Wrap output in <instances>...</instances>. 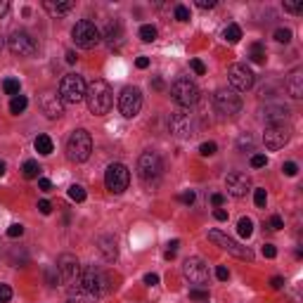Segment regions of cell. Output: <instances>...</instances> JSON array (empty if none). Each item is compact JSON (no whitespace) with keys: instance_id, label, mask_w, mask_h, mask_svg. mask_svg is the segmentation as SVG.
<instances>
[{"instance_id":"obj_1","label":"cell","mask_w":303,"mask_h":303,"mask_svg":"<svg viewBox=\"0 0 303 303\" xmlns=\"http://www.w3.org/2000/svg\"><path fill=\"white\" fill-rule=\"evenodd\" d=\"M86 100H88L90 114L105 116L109 109H111V102H114L111 86H109L107 81H102V78H95L90 86H86Z\"/></svg>"},{"instance_id":"obj_2","label":"cell","mask_w":303,"mask_h":303,"mask_svg":"<svg viewBox=\"0 0 303 303\" xmlns=\"http://www.w3.org/2000/svg\"><path fill=\"white\" fill-rule=\"evenodd\" d=\"M90 152H92V138H90L88 130L78 128L73 130L67 140V157L73 161V163H83V161L90 159Z\"/></svg>"},{"instance_id":"obj_3","label":"cell","mask_w":303,"mask_h":303,"mask_svg":"<svg viewBox=\"0 0 303 303\" xmlns=\"http://www.w3.org/2000/svg\"><path fill=\"white\" fill-rule=\"evenodd\" d=\"M105 285H107V280H105L102 270H97L95 266H86L83 270H81V280H78V285H73V286H76L78 291H83L86 296H90V299H97V296L105 291Z\"/></svg>"},{"instance_id":"obj_4","label":"cell","mask_w":303,"mask_h":303,"mask_svg":"<svg viewBox=\"0 0 303 303\" xmlns=\"http://www.w3.org/2000/svg\"><path fill=\"white\" fill-rule=\"evenodd\" d=\"M71 38H73V43H76L78 48H83V50H92V48H97V45L102 43L100 29H97L90 19L76 21V26L71 29Z\"/></svg>"},{"instance_id":"obj_5","label":"cell","mask_w":303,"mask_h":303,"mask_svg":"<svg viewBox=\"0 0 303 303\" xmlns=\"http://www.w3.org/2000/svg\"><path fill=\"white\" fill-rule=\"evenodd\" d=\"M59 100L64 105H78L86 100V81L76 73H67L59 83Z\"/></svg>"},{"instance_id":"obj_6","label":"cell","mask_w":303,"mask_h":303,"mask_svg":"<svg viewBox=\"0 0 303 303\" xmlns=\"http://www.w3.org/2000/svg\"><path fill=\"white\" fill-rule=\"evenodd\" d=\"M138 173L147 185H157L163 173V161L157 152H143L138 159Z\"/></svg>"},{"instance_id":"obj_7","label":"cell","mask_w":303,"mask_h":303,"mask_svg":"<svg viewBox=\"0 0 303 303\" xmlns=\"http://www.w3.org/2000/svg\"><path fill=\"white\" fill-rule=\"evenodd\" d=\"M57 277H59L62 285L69 286V289L73 285H78V280H81V266H78V261H76L73 253H62L57 258Z\"/></svg>"},{"instance_id":"obj_8","label":"cell","mask_w":303,"mask_h":303,"mask_svg":"<svg viewBox=\"0 0 303 303\" xmlns=\"http://www.w3.org/2000/svg\"><path fill=\"white\" fill-rule=\"evenodd\" d=\"M171 97L178 102L180 107H192V105L199 102V88L190 78H178L171 86Z\"/></svg>"},{"instance_id":"obj_9","label":"cell","mask_w":303,"mask_h":303,"mask_svg":"<svg viewBox=\"0 0 303 303\" xmlns=\"http://www.w3.org/2000/svg\"><path fill=\"white\" fill-rule=\"evenodd\" d=\"M209 239H211V242H215L220 249L228 251V253H230V256H234V258H242V261H253V251H251L249 247H242L239 242H234L232 237L223 234L220 230H211V232H209Z\"/></svg>"},{"instance_id":"obj_10","label":"cell","mask_w":303,"mask_h":303,"mask_svg":"<svg viewBox=\"0 0 303 303\" xmlns=\"http://www.w3.org/2000/svg\"><path fill=\"white\" fill-rule=\"evenodd\" d=\"M130 182V173L124 163H109L107 171H105V185H107L109 192L114 195H121Z\"/></svg>"},{"instance_id":"obj_11","label":"cell","mask_w":303,"mask_h":303,"mask_svg":"<svg viewBox=\"0 0 303 303\" xmlns=\"http://www.w3.org/2000/svg\"><path fill=\"white\" fill-rule=\"evenodd\" d=\"M182 275L190 280V285H196V286L209 285V266L199 256H192V258H187L182 263Z\"/></svg>"},{"instance_id":"obj_12","label":"cell","mask_w":303,"mask_h":303,"mask_svg":"<svg viewBox=\"0 0 303 303\" xmlns=\"http://www.w3.org/2000/svg\"><path fill=\"white\" fill-rule=\"evenodd\" d=\"M119 109H121V114L125 119H135L140 114V109H143V92L138 88H133V86L124 88L121 97H119Z\"/></svg>"},{"instance_id":"obj_13","label":"cell","mask_w":303,"mask_h":303,"mask_svg":"<svg viewBox=\"0 0 303 303\" xmlns=\"http://www.w3.org/2000/svg\"><path fill=\"white\" fill-rule=\"evenodd\" d=\"M228 81H230L234 92H247L253 88V71L247 64H232L230 71H228Z\"/></svg>"},{"instance_id":"obj_14","label":"cell","mask_w":303,"mask_h":303,"mask_svg":"<svg viewBox=\"0 0 303 303\" xmlns=\"http://www.w3.org/2000/svg\"><path fill=\"white\" fill-rule=\"evenodd\" d=\"M7 48L15 54H19V57H31V54H36V50H38L36 40L31 38V34H26V31H12V36L7 38Z\"/></svg>"},{"instance_id":"obj_15","label":"cell","mask_w":303,"mask_h":303,"mask_svg":"<svg viewBox=\"0 0 303 303\" xmlns=\"http://www.w3.org/2000/svg\"><path fill=\"white\" fill-rule=\"evenodd\" d=\"M214 102L220 114H228V116H234L242 111V97L234 92V90H215L214 95Z\"/></svg>"},{"instance_id":"obj_16","label":"cell","mask_w":303,"mask_h":303,"mask_svg":"<svg viewBox=\"0 0 303 303\" xmlns=\"http://www.w3.org/2000/svg\"><path fill=\"white\" fill-rule=\"evenodd\" d=\"M168 128H171V133L178 135V138L195 135V121H192L190 111H185V109H178V111H173V114L168 116Z\"/></svg>"},{"instance_id":"obj_17","label":"cell","mask_w":303,"mask_h":303,"mask_svg":"<svg viewBox=\"0 0 303 303\" xmlns=\"http://www.w3.org/2000/svg\"><path fill=\"white\" fill-rule=\"evenodd\" d=\"M289 138H291V128L285 124H272L266 128V133H263V143H266L267 149H282L286 143H289Z\"/></svg>"},{"instance_id":"obj_18","label":"cell","mask_w":303,"mask_h":303,"mask_svg":"<svg viewBox=\"0 0 303 303\" xmlns=\"http://www.w3.org/2000/svg\"><path fill=\"white\" fill-rule=\"evenodd\" d=\"M40 109H43V114H45L48 119H59V116L64 114V102L59 100L57 92L45 90V92L40 95Z\"/></svg>"},{"instance_id":"obj_19","label":"cell","mask_w":303,"mask_h":303,"mask_svg":"<svg viewBox=\"0 0 303 303\" xmlns=\"http://www.w3.org/2000/svg\"><path fill=\"white\" fill-rule=\"evenodd\" d=\"M225 187H228V192L232 196H244L251 190V180L244 173H230L225 178Z\"/></svg>"},{"instance_id":"obj_20","label":"cell","mask_w":303,"mask_h":303,"mask_svg":"<svg viewBox=\"0 0 303 303\" xmlns=\"http://www.w3.org/2000/svg\"><path fill=\"white\" fill-rule=\"evenodd\" d=\"M105 43L111 50H121V45H124V26L119 21H111L105 29Z\"/></svg>"},{"instance_id":"obj_21","label":"cell","mask_w":303,"mask_h":303,"mask_svg":"<svg viewBox=\"0 0 303 303\" xmlns=\"http://www.w3.org/2000/svg\"><path fill=\"white\" fill-rule=\"evenodd\" d=\"M286 90L294 100H301L303 97V69H294L286 78Z\"/></svg>"},{"instance_id":"obj_22","label":"cell","mask_w":303,"mask_h":303,"mask_svg":"<svg viewBox=\"0 0 303 303\" xmlns=\"http://www.w3.org/2000/svg\"><path fill=\"white\" fill-rule=\"evenodd\" d=\"M286 114H289V109H286V107H270V109H266L267 125H272V124H285Z\"/></svg>"},{"instance_id":"obj_23","label":"cell","mask_w":303,"mask_h":303,"mask_svg":"<svg viewBox=\"0 0 303 303\" xmlns=\"http://www.w3.org/2000/svg\"><path fill=\"white\" fill-rule=\"evenodd\" d=\"M249 59H251V62H256V64H266V59H267L266 45H263V43H251Z\"/></svg>"},{"instance_id":"obj_24","label":"cell","mask_w":303,"mask_h":303,"mask_svg":"<svg viewBox=\"0 0 303 303\" xmlns=\"http://www.w3.org/2000/svg\"><path fill=\"white\" fill-rule=\"evenodd\" d=\"M100 249H102L107 261H116L119 251H116V242H114L111 237H102V239H100Z\"/></svg>"},{"instance_id":"obj_25","label":"cell","mask_w":303,"mask_h":303,"mask_svg":"<svg viewBox=\"0 0 303 303\" xmlns=\"http://www.w3.org/2000/svg\"><path fill=\"white\" fill-rule=\"evenodd\" d=\"M43 7H45L50 15H67V12L73 7V2H69V0H67V2H53V0H45Z\"/></svg>"},{"instance_id":"obj_26","label":"cell","mask_w":303,"mask_h":303,"mask_svg":"<svg viewBox=\"0 0 303 303\" xmlns=\"http://www.w3.org/2000/svg\"><path fill=\"white\" fill-rule=\"evenodd\" d=\"M21 173H24V178H26V180L38 178V176H40V166H38V161H34V159L24 161V166H21Z\"/></svg>"},{"instance_id":"obj_27","label":"cell","mask_w":303,"mask_h":303,"mask_svg":"<svg viewBox=\"0 0 303 303\" xmlns=\"http://www.w3.org/2000/svg\"><path fill=\"white\" fill-rule=\"evenodd\" d=\"M34 144H36V152H38V154H43V157L53 154V140H50L48 135H38Z\"/></svg>"},{"instance_id":"obj_28","label":"cell","mask_w":303,"mask_h":303,"mask_svg":"<svg viewBox=\"0 0 303 303\" xmlns=\"http://www.w3.org/2000/svg\"><path fill=\"white\" fill-rule=\"evenodd\" d=\"M237 232H239V237L249 239L251 234H253V220H251V218H239V223H237Z\"/></svg>"},{"instance_id":"obj_29","label":"cell","mask_w":303,"mask_h":303,"mask_svg":"<svg viewBox=\"0 0 303 303\" xmlns=\"http://www.w3.org/2000/svg\"><path fill=\"white\" fill-rule=\"evenodd\" d=\"M223 36H225V40H228L230 45H234V43H239V38H242V29H239L237 24H230V26L225 29Z\"/></svg>"},{"instance_id":"obj_30","label":"cell","mask_w":303,"mask_h":303,"mask_svg":"<svg viewBox=\"0 0 303 303\" xmlns=\"http://www.w3.org/2000/svg\"><path fill=\"white\" fill-rule=\"evenodd\" d=\"M26 107H29V100H26L24 95L12 97V102H10V111H12V114H21V111H24Z\"/></svg>"},{"instance_id":"obj_31","label":"cell","mask_w":303,"mask_h":303,"mask_svg":"<svg viewBox=\"0 0 303 303\" xmlns=\"http://www.w3.org/2000/svg\"><path fill=\"white\" fill-rule=\"evenodd\" d=\"M140 38H143L144 43H152V40H157V29H154L152 24H144L143 29H140Z\"/></svg>"},{"instance_id":"obj_32","label":"cell","mask_w":303,"mask_h":303,"mask_svg":"<svg viewBox=\"0 0 303 303\" xmlns=\"http://www.w3.org/2000/svg\"><path fill=\"white\" fill-rule=\"evenodd\" d=\"M2 90H5L7 95H15V97H17L19 95V81L17 78H5V81H2Z\"/></svg>"},{"instance_id":"obj_33","label":"cell","mask_w":303,"mask_h":303,"mask_svg":"<svg viewBox=\"0 0 303 303\" xmlns=\"http://www.w3.org/2000/svg\"><path fill=\"white\" fill-rule=\"evenodd\" d=\"M69 196H71L73 201H86V190L81 185H71L69 187Z\"/></svg>"},{"instance_id":"obj_34","label":"cell","mask_w":303,"mask_h":303,"mask_svg":"<svg viewBox=\"0 0 303 303\" xmlns=\"http://www.w3.org/2000/svg\"><path fill=\"white\" fill-rule=\"evenodd\" d=\"M215 149H218L215 143H204L201 147H199V154H201V157H214Z\"/></svg>"},{"instance_id":"obj_35","label":"cell","mask_w":303,"mask_h":303,"mask_svg":"<svg viewBox=\"0 0 303 303\" xmlns=\"http://www.w3.org/2000/svg\"><path fill=\"white\" fill-rule=\"evenodd\" d=\"M178 247H180V242L178 239H173V242H168V249H166V253H163V258H176V253H178Z\"/></svg>"},{"instance_id":"obj_36","label":"cell","mask_w":303,"mask_h":303,"mask_svg":"<svg viewBox=\"0 0 303 303\" xmlns=\"http://www.w3.org/2000/svg\"><path fill=\"white\" fill-rule=\"evenodd\" d=\"M275 40L289 43V40H291V29H277V31H275Z\"/></svg>"},{"instance_id":"obj_37","label":"cell","mask_w":303,"mask_h":303,"mask_svg":"<svg viewBox=\"0 0 303 303\" xmlns=\"http://www.w3.org/2000/svg\"><path fill=\"white\" fill-rule=\"evenodd\" d=\"M253 201H256V206H258V209H263V206H266V201H267L266 190H256V192H253Z\"/></svg>"},{"instance_id":"obj_38","label":"cell","mask_w":303,"mask_h":303,"mask_svg":"<svg viewBox=\"0 0 303 303\" xmlns=\"http://www.w3.org/2000/svg\"><path fill=\"white\" fill-rule=\"evenodd\" d=\"M190 299H195V301H209V291H204V289H190Z\"/></svg>"},{"instance_id":"obj_39","label":"cell","mask_w":303,"mask_h":303,"mask_svg":"<svg viewBox=\"0 0 303 303\" xmlns=\"http://www.w3.org/2000/svg\"><path fill=\"white\" fill-rule=\"evenodd\" d=\"M176 19H178V21H190V10H187L185 5H178V7H176Z\"/></svg>"},{"instance_id":"obj_40","label":"cell","mask_w":303,"mask_h":303,"mask_svg":"<svg viewBox=\"0 0 303 303\" xmlns=\"http://www.w3.org/2000/svg\"><path fill=\"white\" fill-rule=\"evenodd\" d=\"M21 234H24V225H19V223H15V225L7 228V237H12V239H17Z\"/></svg>"},{"instance_id":"obj_41","label":"cell","mask_w":303,"mask_h":303,"mask_svg":"<svg viewBox=\"0 0 303 303\" xmlns=\"http://www.w3.org/2000/svg\"><path fill=\"white\" fill-rule=\"evenodd\" d=\"M285 10L286 12H294V15H301L303 12V0H299V2H285Z\"/></svg>"},{"instance_id":"obj_42","label":"cell","mask_w":303,"mask_h":303,"mask_svg":"<svg viewBox=\"0 0 303 303\" xmlns=\"http://www.w3.org/2000/svg\"><path fill=\"white\" fill-rule=\"evenodd\" d=\"M266 163H267L266 154H253V157H251V166H253V168H263Z\"/></svg>"},{"instance_id":"obj_43","label":"cell","mask_w":303,"mask_h":303,"mask_svg":"<svg viewBox=\"0 0 303 303\" xmlns=\"http://www.w3.org/2000/svg\"><path fill=\"white\" fill-rule=\"evenodd\" d=\"M282 171H285V176H289V178H294V176L299 173V166H296L294 161H286L285 166H282Z\"/></svg>"},{"instance_id":"obj_44","label":"cell","mask_w":303,"mask_h":303,"mask_svg":"<svg viewBox=\"0 0 303 303\" xmlns=\"http://www.w3.org/2000/svg\"><path fill=\"white\" fill-rule=\"evenodd\" d=\"M12 299V289L10 285H0V303H7Z\"/></svg>"},{"instance_id":"obj_45","label":"cell","mask_w":303,"mask_h":303,"mask_svg":"<svg viewBox=\"0 0 303 303\" xmlns=\"http://www.w3.org/2000/svg\"><path fill=\"white\" fill-rule=\"evenodd\" d=\"M178 199H180V201H182V204H187V206H190V204H195L196 195H195V192H192V190H187V192H182V195H180Z\"/></svg>"},{"instance_id":"obj_46","label":"cell","mask_w":303,"mask_h":303,"mask_svg":"<svg viewBox=\"0 0 303 303\" xmlns=\"http://www.w3.org/2000/svg\"><path fill=\"white\" fill-rule=\"evenodd\" d=\"M38 211H40L43 215H50V214H53V204L43 199V201H38Z\"/></svg>"},{"instance_id":"obj_47","label":"cell","mask_w":303,"mask_h":303,"mask_svg":"<svg viewBox=\"0 0 303 303\" xmlns=\"http://www.w3.org/2000/svg\"><path fill=\"white\" fill-rule=\"evenodd\" d=\"M215 277L225 282V280L230 277V270H228V267H225V266H218V267H215Z\"/></svg>"},{"instance_id":"obj_48","label":"cell","mask_w":303,"mask_h":303,"mask_svg":"<svg viewBox=\"0 0 303 303\" xmlns=\"http://www.w3.org/2000/svg\"><path fill=\"white\" fill-rule=\"evenodd\" d=\"M144 285H149V286L159 285V275H157V272H147V275H144Z\"/></svg>"},{"instance_id":"obj_49","label":"cell","mask_w":303,"mask_h":303,"mask_svg":"<svg viewBox=\"0 0 303 303\" xmlns=\"http://www.w3.org/2000/svg\"><path fill=\"white\" fill-rule=\"evenodd\" d=\"M190 64H192V69H195L199 76H204V73H206V67H204V62H199V59H192Z\"/></svg>"},{"instance_id":"obj_50","label":"cell","mask_w":303,"mask_h":303,"mask_svg":"<svg viewBox=\"0 0 303 303\" xmlns=\"http://www.w3.org/2000/svg\"><path fill=\"white\" fill-rule=\"evenodd\" d=\"M270 228H272V230H282V228H285L282 218H280V215H272V218H270Z\"/></svg>"},{"instance_id":"obj_51","label":"cell","mask_w":303,"mask_h":303,"mask_svg":"<svg viewBox=\"0 0 303 303\" xmlns=\"http://www.w3.org/2000/svg\"><path fill=\"white\" fill-rule=\"evenodd\" d=\"M263 256H266V258H275V256H277V249H275L272 244H263Z\"/></svg>"},{"instance_id":"obj_52","label":"cell","mask_w":303,"mask_h":303,"mask_svg":"<svg viewBox=\"0 0 303 303\" xmlns=\"http://www.w3.org/2000/svg\"><path fill=\"white\" fill-rule=\"evenodd\" d=\"M196 7H201V10H211V7H215V0H196Z\"/></svg>"},{"instance_id":"obj_53","label":"cell","mask_w":303,"mask_h":303,"mask_svg":"<svg viewBox=\"0 0 303 303\" xmlns=\"http://www.w3.org/2000/svg\"><path fill=\"white\" fill-rule=\"evenodd\" d=\"M38 187H40L43 192H50V190H53V182H50L48 178H40L38 180Z\"/></svg>"},{"instance_id":"obj_54","label":"cell","mask_w":303,"mask_h":303,"mask_svg":"<svg viewBox=\"0 0 303 303\" xmlns=\"http://www.w3.org/2000/svg\"><path fill=\"white\" fill-rule=\"evenodd\" d=\"M211 204H214L215 209H220V206L225 204V196H223V195H214V196H211Z\"/></svg>"},{"instance_id":"obj_55","label":"cell","mask_w":303,"mask_h":303,"mask_svg":"<svg viewBox=\"0 0 303 303\" xmlns=\"http://www.w3.org/2000/svg\"><path fill=\"white\" fill-rule=\"evenodd\" d=\"M214 218H215V220H228V211H225V209H215Z\"/></svg>"},{"instance_id":"obj_56","label":"cell","mask_w":303,"mask_h":303,"mask_svg":"<svg viewBox=\"0 0 303 303\" xmlns=\"http://www.w3.org/2000/svg\"><path fill=\"white\" fill-rule=\"evenodd\" d=\"M135 67H138V69H147V67H149V59H147V57H138V59H135Z\"/></svg>"},{"instance_id":"obj_57","label":"cell","mask_w":303,"mask_h":303,"mask_svg":"<svg viewBox=\"0 0 303 303\" xmlns=\"http://www.w3.org/2000/svg\"><path fill=\"white\" fill-rule=\"evenodd\" d=\"M270 285H272V289H282V286H285V280H282V277H272Z\"/></svg>"},{"instance_id":"obj_58","label":"cell","mask_w":303,"mask_h":303,"mask_svg":"<svg viewBox=\"0 0 303 303\" xmlns=\"http://www.w3.org/2000/svg\"><path fill=\"white\" fill-rule=\"evenodd\" d=\"M7 10H10V2H7V0H0V17H5Z\"/></svg>"},{"instance_id":"obj_59","label":"cell","mask_w":303,"mask_h":303,"mask_svg":"<svg viewBox=\"0 0 303 303\" xmlns=\"http://www.w3.org/2000/svg\"><path fill=\"white\" fill-rule=\"evenodd\" d=\"M67 62H69V64H73V62H76V54H73V53H67Z\"/></svg>"},{"instance_id":"obj_60","label":"cell","mask_w":303,"mask_h":303,"mask_svg":"<svg viewBox=\"0 0 303 303\" xmlns=\"http://www.w3.org/2000/svg\"><path fill=\"white\" fill-rule=\"evenodd\" d=\"M5 173V161H0V176Z\"/></svg>"},{"instance_id":"obj_61","label":"cell","mask_w":303,"mask_h":303,"mask_svg":"<svg viewBox=\"0 0 303 303\" xmlns=\"http://www.w3.org/2000/svg\"><path fill=\"white\" fill-rule=\"evenodd\" d=\"M0 48H2V38H0Z\"/></svg>"}]
</instances>
